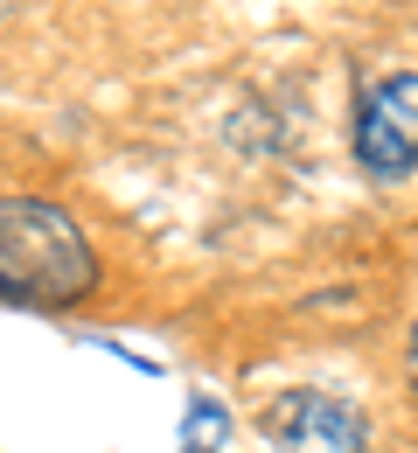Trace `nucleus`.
Listing matches in <instances>:
<instances>
[{"label":"nucleus","instance_id":"obj_2","mask_svg":"<svg viewBox=\"0 0 418 453\" xmlns=\"http://www.w3.org/2000/svg\"><path fill=\"white\" fill-rule=\"evenodd\" d=\"M258 433L279 453H362L369 447L362 404L335 391H279L258 411Z\"/></svg>","mask_w":418,"mask_h":453},{"label":"nucleus","instance_id":"obj_1","mask_svg":"<svg viewBox=\"0 0 418 453\" xmlns=\"http://www.w3.org/2000/svg\"><path fill=\"white\" fill-rule=\"evenodd\" d=\"M98 286V251L70 210L35 196H0V300L7 307H77Z\"/></svg>","mask_w":418,"mask_h":453},{"label":"nucleus","instance_id":"obj_3","mask_svg":"<svg viewBox=\"0 0 418 453\" xmlns=\"http://www.w3.org/2000/svg\"><path fill=\"white\" fill-rule=\"evenodd\" d=\"M356 161L369 174H412L418 168V70H391L362 91L356 105Z\"/></svg>","mask_w":418,"mask_h":453},{"label":"nucleus","instance_id":"obj_4","mask_svg":"<svg viewBox=\"0 0 418 453\" xmlns=\"http://www.w3.org/2000/svg\"><path fill=\"white\" fill-rule=\"evenodd\" d=\"M224 440H231L224 397H188V411H181V453H224Z\"/></svg>","mask_w":418,"mask_h":453},{"label":"nucleus","instance_id":"obj_5","mask_svg":"<svg viewBox=\"0 0 418 453\" xmlns=\"http://www.w3.org/2000/svg\"><path fill=\"white\" fill-rule=\"evenodd\" d=\"M412 384H418V321H412Z\"/></svg>","mask_w":418,"mask_h":453}]
</instances>
